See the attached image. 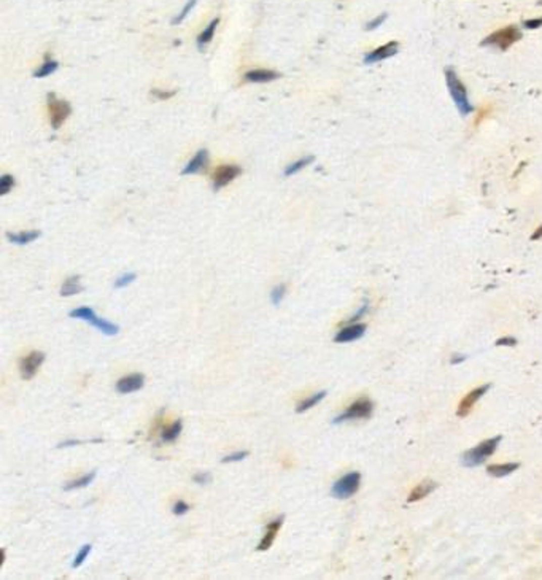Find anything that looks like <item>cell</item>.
<instances>
[{"label": "cell", "mask_w": 542, "mask_h": 580, "mask_svg": "<svg viewBox=\"0 0 542 580\" xmlns=\"http://www.w3.org/2000/svg\"><path fill=\"white\" fill-rule=\"evenodd\" d=\"M446 81H447L452 99H453L455 105H457V108L460 110V113L461 115H469L474 110V107L469 102L468 89H466V86L461 83L460 76L457 75V72H455L452 67L446 69Z\"/></svg>", "instance_id": "6da1fadb"}, {"label": "cell", "mask_w": 542, "mask_h": 580, "mask_svg": "<svg viewBox=\"0 0 542 580\" xmlns=\"http://www.w3.org/2000/svg\"><path fill=\"white\" fill-rule=\"evenodd\" d=\"M522 38V30H520L515 24L506 26L500 30L493 32L488 37H485L482 40V46H496L503 51L509 50L515 41Z\"/></svg>", "instance_id": "7a4b0ae2"}, {"label": "cell", "mask_w": 542, "mask_h": 580, "mask_svg": "<svg viewBox=\"0 0 542 580\" xmlns=\"http://www.w3.org/2000/svg\"><path fill=\"white\" fill-rule=\"evenodd\" d=\"M69 316H70V318H78V320H83V321H88L89 324H92L95 327V329H99L105 335H116L119 332V326L118 324L110 323V321H107L104 318H99V316L95 315V312L91 307L73 309V310H70Z\"/></svg>", "instance_id": "3957f363"}, {"label": "cell", "mask_w": 542, "mask_h": 580, "mask_svg": "<svg viewBox=\"0 0 542 580\" xmlns=\"http://www.w3.org/2000/svg\"><path fill=\"white\" fill-rule=\"evenodd\" d=\"M500 442H501V436H498V437H493V439H488V441L482 442L480 445L471 448V450H468L463 455V464L468 466V467L482 464L485 459L496 450V447Z\"/></svg>", "instance_id": "277c9868"}, {"label": "cell", "mask_w": 542, "mask_h": 580, "mask_svg": "<svg viewBox=\"0 0 542 580\" xmlns=\"http://www.w3.org/2000/svg\"><path fill=\"white\" fill-rule=\"evenodd\" d=\"M46 102H48V112H50V124L54 130H58L70 116L72 107L67 101L58 99L54 92H50L46 95Z\"/></svg>", "instance_id": "5b68a950"}, {"label": "cell", "mask_w": 542, "mask_h": 580, "mask_svg": "<svg viewBox=\"0 0 542 580\" xmlns=\"http://www.w3.org/2000/svg\"><path fill=\"white\" fill-rule=\"evenodd\" d=\"M361 484V474L360 472H350L343 477H340L331 488V495L337 499H347L353 496Z\"/></svg>", "instance_id": "8992f818"}, {"label": "cell", "mask_w": 542, "mask_h": 580, "mask_svg": "<svg viewBox=\"0 0 542 580\" xmlns=\"http://www.w3.org/2000/svg\"><path fill=\"white\" fill-rule=\"evenodd\" d=\"M372 410H374L372 401L367 399V398H361V399L355 401L342 415L335 417L332 420V423H342L347 420H358V418H369L372 415Z\"/></svg>", "instance_id": "52a82bcc"}, {"label": "cell", "mask_w": 542, "mask_h": 580, "mask_svg": "<svg viewBox=\"0 0 542 580\" xmlns=\"http://www.w3.org/2000/svg\"><path fill=\"white\" fill-rule=\"evenodd\" d=\"M240 173H242V169L235 166V164H224V166H220L213 173V184H212L213 191L215 192L221 191L231 181H234Z\"/></svg>", "instance_id": "ba28073f"}, {"label": "cell", "mask_w": 542, "mask_h": 580, "mask_svg": "<svg viewBox=\"0 0 542 580\" xmlns=\"http://www.w3.org/2000/svg\"><path fill=\"white\" fill-rule=\"evenodd\" d=\"M43 363H45V353H41V352H32V353H29L27 356H24L23 359L19 361L21 377H23L24 380L34 378Z\"/></svg>", "instance_id": "9c48e42d"}, {"label": "cell", "mask_w": 542, "mask_h": 580, "mask_svg": "<svg viewBox=\"0 0 542 580\" xmlns=\"http://www.w3.org/2000/svg\"><path fill=\"white\" fill-rule=\"evenodd\" d=\"M399 51V43L398 41H388L385 45L378 46L372 51H369L367 54H364V64L371 65V64H375V62H380V61H385L388 58L395 56Z\"/></svg>", "instance_id": "30bf717a"}, {"label": "cell", "mask_w": 542, "mask_h": 580, "mask_svg": "<svg viewBox=\"0 0 542 580\" xmlns=\"http://www.w3.org/2000/svg\"><path fill=\"white\" fill-rule=\"evenodd\" d=\"M209 159H210L209 150H205V148L198 150L196 153H194V156L186 162V166L181 169V175H196V173H201L202 170L207 169Z\"/></svg>", "instance_id": "8fae6325"}, {"label": "cell", "mask_w": 542, "mask_h": 580, "mask_svg": "<svg viewBox=\"0 0 542 580\" xmlns=\"http://www.w3.org/2000/svg\"><path fill=\"white\" fill-rule=\"evenodd\" d=\"M145 385L143 374H131L116 381V391L119 395H131L134 391L142 390Z\"/></svg>", "instance_id": "7c38bea8"}, {"label": "cell", "mask_w": 542, "mask_h": 580, "mask_svg": "<svg viewBox=\"0 0 542 580\" xmlns=\"http://www.w3.org/2000/svg\"><path fill=\"white\" fill-rule=\"evenodd\" d=\"M283 521H285V515H281V517L272 520L267 524L263 539H261V542H259V545H258V550L259 552H266V550L270 549V547H272V544H274V541H275V538H277V534H278V531L281 528V524H283Z\"/></svg>", "instance_id": "4fadbf2b"}, {"label": "cell", "mask_w": 542, "mask_h": 580, "mask_svg": "<svg viewBox=\"0 0 542 580\" xmlns=\"http://www.w3.org/2000/svg\"><path fill=\"white\" fill-rule=\"evenodd\" d=\"M278 78H280V73L275 70H270V69H253V70L245 72V75H243V80L247 83H256V84L270 83V81H275Z\"/></svg>", "instance_id": "5bb4252c"}, {"label": "cell", "mask_w": 542, "mask_h": 580, "mask_svg": "<svg viewBox=\"0 0 542 580\" xmlns=\"http://www.w3.org/2000/svg\"><path fill=\"white\" fill-rule=\"evenodd\" d=\"M490 390V385H483V386H479V388H475V390H472L471 393L468 396H466L461 402H460V407H458V412H457V415L460 418H463V417H466V415H468L469 412H471V409L474 407V404L479 401L486 391Z\"/></svg>", "instance_id": "9a60e30c"}, {"label": "cell", "mask_w": 542, "mask_h": 580, "mask_svg": "<svg viewBox=\"0 0 542 580\" xmlns=\"http://www.w3.org/2000/svg\"><path fill=\"white\" fill-rule=\"evenodd\" d=\"M364 331H366V324H350L335 334L334 341L337 344L353 342V341H358V339H361L364 335Z\"/></svg>", "instance_id": "2e32d148"}, {"label": "cell", "mask_w": 542, "mask_h": 580, "mask_svg": "<svg viewBox=\"0 0 542 580\" xmlns=\"http://www.w3.org/2000/svg\"><path fill=\"white\" fill-rule=\"evenodd\" d=\"M218 26H220V18H215V19H212L210 23L207 24V27H205L201 34L198 35V48L202 51L205 46L209 45V43L213 40V37H215V32H216V29H218Z\"/></svg>", "instance_id": "e0dca14e"}, {"label": "cell", "mask_w": 542, "mask_h": 580, "mask_svg": "<svg viewBox=\"0 0 542 580\" xmlns=\"http://www.w3.org/2000/svg\"><path fill=\"white\" fill-rule=\"evenodd\" d=\"M40 237V231H21V232H8L7 234V238L10 240L12 244L15 245H29L32 244L34 240H37Z\"/></svg>", "instance_id": "ac0fdd59"}, {"label": "cell", "mask_w": 542, "mask_h": 580, "mask_svg": "<svg viewBox=\"0 0 542 580\" xmlns=\"http://www.w3.org/2000/svg\"><path fill=\"white\" fill-rule=\"evenodd\" d=\"M313 161H315V158H313L312 155L302 156V158H299L296 161H292L291 164H288V166L283 169V175H285V177H292V175H296V173L302 172L304 169H307L310 164H313Z\"/></svg>", "instance_id": "d6986e66"}, {"label": "cell", "mask_w": 542, "mask_h": 580, "mask_svg": "<svg viewBox=\"0 0 542 580\" xmlns=\"http://www.w3.org/2000/svg\"><path fill=\"white\" fill-rule=\"evenodd\" d=\"M83 289H84V288H83V284H81L80 277H78V275H72V277H69L66 281L62 283V286H61V296H62V298H70V296H75V294L81 293Z\"/></svg>", "instance_id": "ffe728a7"}, {"label": "cell", "mask_w": 542, "mask_h": 580, "mask_svg": "<svg viewBox=\"0 0 542 580\" xmlns=\"http://www.w3.org/2000/svg\"><path fill=\"white\" fill-rule=\"evenodd\" d=\"M436 487H437V485L434 484V481H431V480L421 481V484H420L417 488L412 490V493H410V496H409V502H414V501L423 499L425 496H428V495L431 493V491H434Z\"/></svg>", "instance_id": "44dd1931"}, {"label": "cell", "mask_w": 542, "mask_h": 580, "mask_svg": "<svg viewBox=\"0 0 542 580\" xmlns=\"http://www.w3.org/2000/svg\"><path fill=\"white\" fill-rule=\"evenodd\" d=\"M324 398H326V391L315 393V395H312L310 398H307V399H304L302 402H299V404H298V407H296V412H298V413H304V412L310 410L312 407H315L317 404L321 402Z\"/></svg>", "instance_id": "7402d4cb"}, {"label": "cell", "mask_w": 542, "mask_h": 580, "mask_svg": "<svg viewBox=\"0 0 542 580\" xmlns=\"http://www.w3.org/2000/svg\"><path fill=\"white\" fill-rule=\"evenodd\" d=\"M58 69H59V62H58V61H54V59H46L45 62H43V64L40 65V67L35 69V72H34V78H46V76L53 75Z\"/></svg>", "instance_id": "603a6c76"}, {"label": "cell", "mask_w": 542, "mask_h": 580, "mask_svg": "<svg viewBox=\"0 0 542 580\" xmlns=\"http://www.w3.org/2000/svg\"><path fill=\"white\" fill-rule=\"evenodd\" d=\"M95 470H92L91 474H84L83 477L77 478V480H72L69 481L67 485H64V490L66 491H73V490H80V488H86L89 484H92L94 478H95Z\"/></svg>", "instance_id": "cb8c5ba5"}, {"label": "cell", "mask_w": 542, "mask_h": 580, "mask_svg": "<svg viewBox=\"0 0 542 580\" xmlns=\"http://www.w3.org/2000/svg\"><path fill=\"white\" fill-rule=\"evenodd\" d=\"M515 469H518V463H506V464H490L488 466V472L495 477H504L512 474Z\"/></svg>", "instance_id": "d4e9b609"}, {"label": "cell", "mask_w": 542, "mask_h": 580, "mask_svg": "<svg viewBox=\"0 0 542 580\" xmlns=\"http://www.w3.org/2000/svg\"><path fill=\"white\" fill-rule=\"evenodd\" d=\"M183 429V421L181 420H177L173 424H170L169 428H166L161 434V439L164 442H173L178 439V436Z\"/></svg>", "instance_id": "484cf974"}, {"label": "cell", "mask_w": 542, "mask_h": 580, "mask_svg": "<svg viewBox=\"0 0 542 580\" xmlns=\"http://www.w3.org/2000/svg\"><path fill=\"white\" fill-rule=\"evenodd\" d=\"M91 550H92V545L91 544H84L81 549L77 552V555H75V558H73V563H72V567L73 569H77V567H80L84 561H86V558L89 556V553H91Z\"/></svg>", "instance_id": "4316f807"}, {"label": "cell", "mask_w": 542, "mask_h": 580, "mask_svg": "<svg viewBox=\"0 0 542 580\" xmlns=\"http://www.w3.org/2000/svg\"><path fill=\"white\" fill-rule=\"evenodd\" d=\"M196 4H198V0H188V2L185 4V7L181 8V12L172 19V24L173 26H177V24H181L183 21H185L186 18H188V15L191 13V10L196 7Z\"/></svg>", "instance_id": "83f0119b"}, {"label": "cell", "mask_w": 542, "mask_h": 580, "mask_svg": "<svg viewBox=\"0 0 542 580\" xmlns=\"http://www.w3.org/2000/svg\"><path fill=\"white\" fill-rule=\"evenodd\" d=\"M15 177L10 173H4L0 177V196H7L10 191L15 188Z\"/></svg>", "instance_id": "f1b7e54d"}, {"label": "cell", "mask_w": 542, "mask_h": 580, "mask_svg": "<svg viewBox=\"0 0 542 580\" xmlns=\"http://www.w3.org/2000/svg\"><path fill=\"white\" fill-rule=\"evenodd\" d=\"M135 278H137V275H135L134 272H124L123 275H119V277L115 280V284H113V286H115L116 289H123V288L129 286V284H131V283H134Z\"/></svg>", "instance_id": "f546056e"}, {"label": "cell", "mask_w": 542, "mask_h": 580, "mask_svg": "<svg viewBox=\"0 0 542 580\" xmlns=\"http://www.w3.org/2000/svg\"><path fill=\"white\" fill-rule=\"evenodd\" d=\"M285 296H286V286L285 284H277V286L270 291V302L274 305H280L281 301L285 299Z\"/></svg>", "instance_id": "4dcf8cb0"}, {"label": "cell", "mask_w": 542, "mask_h": 580, "mask_svg": "<svg viewBox=\"0 0 542 580\" xmlns=\"http://www.w3.org/2000/svg\"><path fill=\"white\" fill-rule=\"evenodd\" d=\"M189 504L188 502H185V501H177L175 504H173V509H172V512H173V515H177V517H183V515H186V513L189 512Z\"/></svg>", "instance_id": "1f68e13d"}, {"label": "cell", "mask_w": 542, "mask_h": 580, "mask_svg": "<svg viewBox=\"0 0 542 580\" xmlns=\"http://www.w3.org/2000/svg\"><path fill=\"white\" fill-rule=\"evenodd\" d=\"M248 456V452L247 450H242V452H235V453H231V455H227V456H224L223 459H221V463H238V461H242V459H245Z\"/></svg>", "instance_id": "d6a6232c"}, {"label": "cell", "mask_w": 542, "mask_h": 580, "mask_svg": "<svg viewBox=\"0 0 542 580\" xmlns=\"http://www.w3.org/2000/svg\"><path fill=\"white\" fill-rule=\"evenodd\" d=\"M177 91H164V89H151V97H155L156 101H169L175 95Z\"/></svg>", "instance_id": "836d02e7"}, {"label": "cell", "mask_w": 542, "mask_h": 580, "mask_svg": "<svg viewBox=\"0 0 542 580\" xmlns=\"http://www.w3.org/2000/svg\"><path fill=\"white\" fill-rule=\"evenodd\" d=\"M386 13H382V15H378V16H375L374 19H371L369 23L366 24V30H375V29H378L380 27L383 23H385V19H386Z\"/></svg>", "instance_id": "e575fe53"}, {"label": "cell", "mask_w": 542, "mask_h": 580, "mask_svg": "<svg viewBox=\"0 0 542 580\" xmlns=\"http://www.w3.org/2000/svg\"><path fill=\"white\" fill-rule=\"evenodd\" d=\"M192 480H194V484H198V485H207L212 481V474L210 472H198L192 477Z\"/></svg>", "instance_id": "d590c367"}, {"label": "cell", "mask_w": 542, "mask_h": 580, "mask_svg": "<svg viewBox=\"0 0 542 580\" xmlns=\"http://www.w3.org/2000/svg\"><path fill=\"white\" fill-rule=\"evenodd\" d=\"M523 27H525V29H529V30H534V29L542 27V18H534V19H526V21H523Z\"/></svg>", "instance_id": "8d00e7d4"}, {"label": "cell", "mask_w": 542, "mask_h": 580, "mask_svg": "<svg viewBox=\"0 0 542 580\" xmlns=\"http://www.w3.org/2000/svg\"><path fill=\"white\" fill-rule=\"evenodd\" d=\"M517 344V341L514 337H503V339H500V341L496 342V345H509V347H512V345H515Z\"/></svg>", "instance_id": "74e56055"}, {"label": "cell", "mask_w": 542, "mask_h": 580, "mask_svg": "<svg viewBox=\"0 0 542 580\" xmlns=\"http://www.w3.org/2000/svg\"><path fill=\"white\" fill-rule=\"evenodd\" d=\"M366 310H367V304H364L363 307H361L360 310H358V313L353 316V318H350V323H353V321H356V320H360V318H361V315L366 313Z\"/></svg>", "instance_id": "f35d334b"}, {"label": "cell", "mask_w": 542, "mask_h": 580, "mask_svg": "<svg viewBox=\"0 0 542 580\" xmlns=\"http://www.w3.org/2000/svg\"><path fill=\"white\" fill-rule=\"evenodd\" d=\"M531 238L533 240H539V238H542V226H539L536 231H534V234L531 235Z\"/></svg>", "instance_id": "ab89813d"}, {"label": "cell", "mask_w": 542, "mask_h": 580, "mask_svg": "<svg viewBox=\"0 0 542 580\" xmlns=\"http://www.w3.org/2000/svg\"><path fill=\"white\" fill-rule=\"evenodd\" d=\"M461 361H464V356L457 355V358H453V359H452V364H458V363H461Z\"/></svg>", "instance_id": "60d3db41"}]
</instances>
